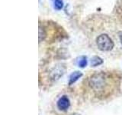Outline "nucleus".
Wrapping results in <instances>:
<instances>
[{
	"label": "nucleus",
	"instance_id": "5",
	"mask_svg": "<svg viewBox=\"0 0 122 115\" xmlns=\"http://www.w3.org/2000/svg\"><path fill=\"white\" fill-rule=\"evenodd\" d=\"M103 63V60L98 56H94L91 59V64L92 67H96Z\"/></svg>",
	"mask_w": 122,
	"mask_h": 115
},
{
	"label": "nucleus",
	"instance_id": "4",
	"mask_svg": "<svg viewBox=\"0 0 122 115\" xmlns=\"http://www.w3.org/2000/svg\"><path fill=\"white\" fill-rule=\"evenodd\" d=\"M82 76V73L80 71H74L72 73L70 76V80H69V85H72L74 84L76 80H78L79 78H80Z\"/></svg>",
	"mask_w": 122,
	"mask_h": 115
},
{
	"label": "nucleus",
	"instance_id": "6",
	"mask_svg": "<svg viewBox=\"0 0 122 115\" xmlns=\"http://www.w3.org/2000/svg\"><path fill=\"white\" fill-rule=\"evenodd\" d=\"M53 3L54 9L60 11L63 8V0H52Z\"/></svg>",
	"mask_w": 122,
	"mask_h": 115
},
{
	"label": "nucleus",
	"instance_id": "7",
	"mask_svg": "<svg viewBox=\"0 0 122 115\" xmlns=\"http://www.w3.org/2000/svg\"><path fill=\"white\" fill-rule=\"evenodd\" d=\"M46 37H47V32H46L45 29L43 27H41L40 25L39 26V42L44 41Z\"/></svg>",
	"mask_w": 122,
	"mask_h": 115
},
{
	"label": "nucleus",
	"instance_id": "3",
	"mask_svg": "<svg viewBox=\"0 0 122 115\" xmlns=\"http://www.w3.org/2000/svg\"><path fill=\"white\" fill-rule=\"evenodd\" d=\"M57 108L61 111H65L69 109V107L70 106V101L69 98L66 95L62 96L61 98H59L56 103Z\"/></svg>",
	"mask_w": 122,
	"mask_h": 115
},
{
	"label": "nucleus",
	"instance_id": "9",
	"mask_svg": "<svg viewBox=\"0 0 122 115\" xmlns=\"http://www.w3.org/2000/svg\"><path fill=\"white\" fill-rule=\"evenodd\" d=\"M118 36H119L120 41H121V45H122V31H121V32H118Z\"/></svg>",
	"mask_w": 122,
	"mask_h": 115
},
{
	"label": "nucleus",
	"instance_id": "2",
	"mask_svg": "<svg viewBox=\"0 0 122 115\" xmlns=\"http://www.w3.org/2000/svg\"><path fill=\"white\" fill-rule=\"evenodd\" d=\"M96 45L102 52H110L114 48V43L108 34L103 33L96 38Z\"/></svg>",
	"mask_w": 122,
	"mask_h": 115
},
{
	"label": "nucleus",
	"instance_id": "10",
	"mask_svg": "<svg viewBox=\"0 0 122 115\" xmlns=\"http://www.w3.org/2000/svg\"><path fill=\"white\" fill-rule=\"evenodd\" d=\"M70 115H80L79 114H77V113H72V114H71Z\"/></svg>",
	"mask_w": 122,
	"mask_h": 115
},
{
	"label": "nucleus",
	"instance_id": "1",
	"mask_svg": "<svg viewBox=\"0 0 122 115\" xmlns=\"http://www.w3.org/2000/svg\"><path fill=\"white\" fill-rule=\"evenodd\" d=\"M121 78L112 72L99 71L91 75L86 80L87 88L95 98H108L120 87Z\"/></svg>",
	"mask_w": 122,
	"mask_h": 115
},
{
	"label": "nucleus",
	"instance_id": "8",
	"mask_svg": "<svg viewBox=\"0 0 122 115\" xmlns=\"http://www.w3.org/2000/svg\"><path fill=\"white\" fill-rule=\"evenodd\" d=\"M77 64L79 65V67L80 68H85L87 65V58L86 56H81L79 57V60L77 61Z\"/></svg>",
	"mask_w": 122,
	"mask_h": 115
}]
</instances>
